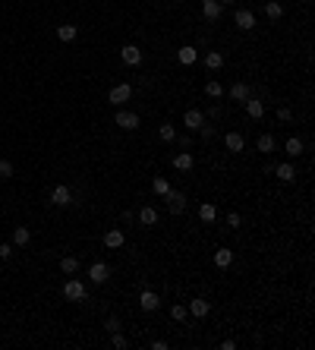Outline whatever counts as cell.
<instances>
[{
	"mask_svg": "<svg viewBox=\"0 0 315 350\" xmlns=\"http://www.w3.org/2000/svg\"><path fill=\"white\" fill-rule=\"evenodd\" d=\"M130 98H133V85L130 82H120V85H114V89L107 92V101H110V104H117V107L126 104Z\"/></svg>",
	"mask_w": 315,
	"mask_h": 350,
	"instance_id": "obj_1",
	"label": "cell"
},
{
	"mask_svg": "<svg viewBox=\"0 0 315 350\" xmlns=\"http://www.w3.org/2000/svg\"><path fill=\"white\" fill-rule=\"evenodd\" d=\"M63 297H66V300H85V284H82V281L79 278H73L70 275V281H66V284H63Z\"/></svg>",
	"mask_w": 315,
	"mask_h": 350,
	"instance_id": "obj_2",
	"label": "cell"
},
{
	"mask_svg": "<svg viewBox=\"0 0 315 350\" xmlns=\"http://www.w3.org/2000/svg\"><path fill=\"white\" fill-rule=\"evenodd\" d=\"M164 199H167L170 215H183V211H186V196H183V193L170 190V193H164Z\"/></svg>",
	"mask_w": 315,
	"mask_h": 350,
	"instance_id": "obj_3",
	"label": "cell"
},
{
	"mask_svg": "<svg viewBox=\"0 0 315 350\" xmlns=\"http://www.w3.org/2000/svg\"><path fill=\"white\" fill-rule=\"evenodd\" d=\"M114 123L120 126V130H139V114H133V110H117Z\"/></svg>",
	"mask_w": 315,
	"mask_h": 350,
	"instance_id": "obj_4",
	"label": "cell"
},
{
	"mask_svg": "<svg viewBox=\"0 0 315 350\" xmlns=\"http://www.w3.org/2000/svg\"><path fill=\"white\" fill-rule=\"evenodd\" d=\"M50 202H54V205L57 208H66V205H70V202H73V193H70V186H54V190H50Z\"/></svg>",
	"mask_w": 315,
	"mask_h": 350,
	"instance_id": "obj_5",
	"label": "cell"
},
{
	"mask_svg": "<svg viewBox=\"0 0 315 350\" xmlns=\"http://www.w3.org/2000/svg\"><path fill=\"white\" fill-rule=\"evenodd\" d=\"M120 60L126 66H139L142 63V50L135 48V45H126V48H120Z\"/></svg>",
	"mask_w": 315,
	"mask_h": 350,
	"instance_id": "obj_6",
	"label": "cell"
},
{
	"mask_svg": "<svg viewBox=\"0 0 315 350\" xmlns=\"http://www.w3.org/2000/svg\"><path fill=\"white\" fill-rule=\"evenodd\" d=\"M139 306H142V309H145V312H155L158 309V306H161V300H158V294H155V290H142V297H139Z\"/></svg>",
	"mask_w": 315,
	"mask_h": 350,
	"instance_id": "obj_7",
	"label": "cell"
},
{
	"mask_svg": "<svg viewBox=\"0 0 315 350\" xmlns=\"http://www.w3.org/2000/svg\"><path fill=\"white\" fill-rule=\"evenodd\" d=\"M107 275H110V268L104 265V262H91V268H89V278L95 281V284H104V281H107Z\"/></svg>",
	"mask_w": 315,
	"mask_h": 350,
	"instance_id": "obj_8",
	"label": "cell"
},
{
	"mask_svg": "<svg viewBox=\"0 0 315 350\" xmlns=\"http://www.w3.org/2000/svg\"><path fill=\"white\" fill-rule=\"evenodd\" d=\"M123 240H126V237H123L120 227H114V230H107V234H104V246H107V250H120Z\"/></svg>",
	"mask_w": 315,
	"mask_h": 350,
	"instance_id": "obj_9",
	"label": "cell"
},
{
	"mask_svg": "<svg viewBox=\"0 0 315 350\" xmlns=\"http://www.w3.org/2000/svg\"><path fill=\"white\" fill-rule=\"evenodd\" d=\"M243 104H246V114H249L252 120H262V117H265V104H262V101H255V98H246Z\"/></svg>",
	"mask_w": 315,
	"mask_h": 350,
	"instance_id": "obj_10",
	"label": "cell"
},
{
	"mask_svg": "<svg viewBox=\"0 0 315 350\" xmlns=\"http://www.w3.org/2000/svg\"><path fill=\"white\" fill-rule=\"evenodd\" d=\"M186 309H189V315H195V319H205V315L211 312V303L208 300H192Z\"/></svg>",
	"mask_w": 315,
	"mask_h": 350,
	"instance_id": "obj_11",
	"label": "cell"
},
{
	"mask_svg": "<svg viewBox=\"0 0 315 350\" xmlns=\"http://www.w3.org/2000/svg\"><path fill=\"white\" fill-rule=\"evenodd\" d=\"M233 22L240 25L243 32H249V29H255V16H252L249 10H236V16H233Z\"/></svg>",
	"mask_w": 315,
	"mask_h": 350,
	"instance_id": "obj_12",
	"label": "cell"
},
{
	"mask_svg": "<svg viewBox=\"0 0 315 350\" xmlns=\"http://www.w3.org/2000/svg\"><path fill=\"white\" fill-rule=\"evenodd\" d=\"M183 123H186V126H189V130L195 133L202 123H205V114H202V110H186V114H183Z\"/></svg>",
	"mask_w": 315,
	"mask_h": 350,
	"instance_id": "obj_13",
	"label": "cell"
},
{
	"mask_svg": "<svg viewBox=\"0 0 315 350\" xmlns=\"http://www.w3.org/2000/svg\"><path fill=\"white\" fill-rule=\"evenodd\" d=\"M224 145H227V151H243L246 139H243V133H227L224 136Z\"/></svg>",
	"mask_w": 315,
	"mask_h": 350,
	"instance_id": "obj_14",
	"label": "cell"
},
{
	"mask_svg": "<svg viewBox=\"0 0 315 350\" xmlns=\"http://www.w3.org/2000/svg\"><path fill=\"white\" fill-rule=\"evenodd\" d=\"M255 145H259V151H262V155H271V151L277 149V142H274V136H271V133H262Z\"/></svg>",
	"mask_w": 315,
	"mask_h": 350,
	"instance_id": "obj_15",
	"label": "cell"
},
{
	"mask_svg": "<svg viewBox=\"0 0 315 350\" xmlns=\"http://www.w3.org/2000/svg\"><path fill=\"white\" fill-rule=\"evenodd\" d=\"M274 174L280 177V180H284V183H293L296 180V170H293V164H290V161H284V164H277L274 167Z\"/></svg>",
	"mask_w": 315,
	"mask_h": 350,
	"instance_id": "obj_16",
	"label": "cell"
},
{
	"mask_svg": "<svg viewBox=\"0 0 315 350\" xmlns=\"http://www.w3.org/2000/svg\"><path fill=\"white\" fill-rule=\"evenodd\" d=\"M32 243V230L29 227H16L13 230V246H19V250H22V246H29Z\"/></svg>",
	"mask_w": 315,
	"mask_h": 350,
	"instance_id": "obj_17",
	"label": "cell"
},
{
	"mask_svg": "<svg viewBox=\"0 0 315 350\" xmlns=\"http://www.w3.org/2000/svg\"><path fill=\"white\" fill-rule=\"evenodd\" d=\"M230 262H233V252L221 246V250L215 252V265H218V268H230Z\"/></svg>",
	"mask_w": 315,
	"mask_h": 350,
	"instance_id": "obj_18",
	"label": "cell"
},
{
	"mask_svg": "<svg viewBox=\"0 0 315 350\" xmlns=\"http://www.w3.org/2000/svg\"><path fill=\"white\" fill-rule=\"evenodd\" d=\"M202 13H205V19H218V16H221V3H218V0H202Z\"/></svg>",
	"mask_w": 315,
	"mask_h": 350,
	"instance_id": "obj_19",
	"label": "cell"
},
{
	"mask_svg": "<svg viewBox=\"0 0 315 350\" xmlns=\"http://www.w3.org/2000/svg\"><path fill=\"white\" fill-rule=\"evenodd\" d=\"M205 66H208V70H221V66H224V54H221V50H208V54H205Z\"/></svg>",
	"mask_w": 315,
	"mask_h": 350,
	"instance_id": "obj_20",
	"label": "cell"
},
{
	"mask_svg": "<svg viewBox=\"0 0 315 350\" xmlns=\"http://www.w3.org/2000/svg\"><path fill=\"white\" fill-rule=\"evenodd\" d=\"M230 98H233V101H240V104H243L246 98H249V89H246V82H233V85H230Z\"/></svg>",
	"mask_w": 315,
	"mask_h": 350,
	"instance_id": "obj_21",
	"label": "cell"
},
{
	"mask_svg": "<svg viewBox=\"0 0 315 350\" xmlns=\"http://www.w3.org/2000/svg\"><path fill=\"white\" fill-rule=\"evenodd\" d=\"M60 268H63V275H76V271H79V259H76V255H63Z\"/></svg>",
	"mask_w": 315,
	"mask_h": 350,
	"instance_id": "obj_22",
	"label": "cell"
},
{
	"mask_svg": "<svg viewBox=\"0 0 315 350\" xmlns=\"http://www.w3.org/2000/svg\"><path fill=\"white\" fill-rule=\"evenodd\" d=\"M139 221H142V224H145V227H151V224H158V211L151 208V205H145V208L139 211Z\"/></svg>",
	"mask_w": 315,
	"mask_h": 350,
	"instance_id": "obj_23",
	"label": "cell"
},
{
	"mask_svg": "<svg viewBox=\"0 0 315 350\" xmlns=\"http://www.w3.org/2000/svg\"><path fill=\"white\" fill-rule=\"evenodd\" d=\"M199 218L205 221V224H211V221L218 218V208L211 205V202H205V205H199Z\"/></svg>",
	"mask_w": 315,
	"mask_h": 350,
	"instance_id": "obj_24",
	"label": "cell"
},
{
	"mask_svg": "<svg viewBox=\"0 0 315 350\" xmlns=\"http://www.w3.org/2000/svg\"><path fill=\"white\" fill-rule=\"evenodd\" d=\"M76 35H79L76 25H57V38H60V41H73Z\"/></svg>",
	"mask_w": 315,
	"mask_h": 350,
	"instance_id": "obj_25",
	"label": "cell"
},
{
	"mask_svg": "<svg viewBox=\"0 0 315 350\" xmlns=\"http://www.w3.org/2000/svg\"><path fill=\"white\" fill-rule=\"evenodd\" d=\"M284 149H287V155H290V158H300V155H303V142L296 139V136H290V139H287Z\"/></svg>",
	"mask_w": 315,
	"mask_h": 350,
	"instance_id": "obj_26",
	"label": "cell"
},
{
	"mask_svg": "<svg viewBox=\"0 0 315 350\" xmlns=\"http://www.w3.org/2000/svg\"><path fill=\"white\" fill-rule=\"evenodd\" d=\"M265 16H268V19H280V16H284V6H280L277 0H268V3H265Z\"/></svg>",
	"mask_w": 315,
	"mask_h": 350,
	"instance_id": "obj_27",
	"label": "cell"
},
{
	"mask_svg": "<svg viewBox=\"0 0 315 350\" xmlns=\"http://www.w3.org/2000/svg\"><path fill=\"white\" fill-rule=\"evenodd\" d=\"M174 167H177V170H192V155H189V151L177 155V158H174Z\"/></svg>",
	"mask_w": 315,
	"mask_h": 350,
	"instance_id": "obj_28",
	"label": "cell"
},
{
	"mask_svg": "<svg viewBox=\"0 0 315 350\" xmlns=\"http://www.w3.org/2000/svg\"><path fill=\"white\" fill-rule=\"evenodd\" d=\"M177 57H180V63H186V66H189V63H195V48H192V45H183Z\"/></svg>",
	"mask_w": 315,
	"mask_h": 350,
	"instance_id": "obj_29",
	"label": "cell"
},
{
	"mask_svg": "<svg viewBox=\"0 0 315 350\" xmlns=\"http://www.w3.org/2000/svg\"><path fill=\"white\" fill-rule=\"evenodd\" d=\"M205 95H208V98H221V95H224V85H221L218 79H211V82L205 85Z\"/></svg>",
	"mask_w": 315,
	"mask_h": 350,
	"instance_id": "obj_30",
	"label": "cell"
},
{
	"mask_svg": "<svg viewBox=\"0 0 315 350\" xmlns=\"http://www.w3.org/2000/svg\"><path fill=\"white\" fill-rule=\"evenodd\" d=\"M158 136H161L164 142H174V139H177V130H174L170 123H161V126H158Z\"/></svg>",
	"mask_w": 315,
	"mask_h": 350,
	"instance_id": "obj_31",
	"label": "cell"
},
{
	"mask_svg": "<svg viewBox=\"0 0 315 350\" xmlns=\"http://www.w3.org/2000/svg\"><path fill=\"white\" fill-rule=\"evenodd\" d=\"M16 174V167H13V161H0V180H10V177Z\"/></svg>",
	"mask_w": 315,
	"mask_h": 350,
	"instance_id": "obj_32",
	"label": "cell"
},
{
	"mask_svg": "<svg viewBox=\"0 0 315 350\" xmlns=\"http://www.w3.org/2000/svg\"><path fill=\"white\" fill-rule=\"evenodd\" d=\"M151 190H155L158 196H164V193H170V183L164 180V177H155V183H151Z\"/></svg>",
	"mask_w": 315,
	"mask_h": 350,
	"instance_id": "obj_33",
	"label": "cell"
},
{
	"mask_svg": "<svg viewBox=\"0 0 315 350\" xmlns=\"http://www.w3.org/2000/svg\"><path fill=\"white\" fill-rule=\"evenodd\" d=\"M170 315H174L177 322H183L186 315H189V309H186V306H170Z\"/></svg>",
	"mask_w": 315,
	"mask_h": 350,
	"instance_id": "obj_34",
	"label": "cell"
},
{
	"mask_svg": "<svg viewBox=\"0 0 315 350\" xmlns=\"http://www.w3.org/2000/svg\"><path fill=\"white\" fill-rule=\"evenodd\" d=\"M114 347H117V350H123V347H130V341H126L120 331H114Z\"/></svg>",
	"mask_w": 315,
	"mask_h": 350,
	"instance_id": "obj_35",
	"label": "cell"
},
{
	"mask_svg": "<svg viewBox=\"0 0 315 350\" xmlns=\"http://www.w3.org/2000/svg\"><path fill=\"white\" fill-rule=\"evenodd\" d=\"M243 224V218L236 215V211H230V215H227V227H240Z\"/></svg>",
	"mask_w": 315,
	"mask_h": 350,
	"instance_id": "obj_36",
	"label": "cell"
},
{
	"mask_svg": "<svg viewBox=\"0 0 315 350\" xmlns=\"http://www.w3.org/2000/svg\"><path fill=\"white\" fill-rule=\"evenodd\" d=\"M13 255V243H0V259H10Z\"/></svg>",
	"mask_w": 315,
	"mask_h": 350,
	"instance_id": "obj_37",
	"label": "cell"
},
{
	"mask_svg": "<svg viewBox=\"0 0 315 350\" xmlns=\"http://www.w3.org/2000/svg\"><path fill=\"white\" fill-rule=\"evenodd\" d=\"M104 328L110 331V335H114V331H120V322H117V319H114V315H110V319L104 322Z\"/></svg>",
	"mask_w": 315,
	"mask_h": 350,
	"instance_id": "obj_38",
	"label": "cell"
},
{
	"mask_svg": "<svg viewBox=\"0 0 315 350\" xmlns=\"http://www.w3.org/2000/svg\"><path fill=\"white\" fill-rule=\"evenodd\" d=\"M290 117H293V114H290V107H280V110H277V120H284V123H287Z\"/></svg>",
	"mask_w": 315,
	"mask_h": 350,
	"instance_id": "obj_39",
	"label": "cell"
},
{
	"mask_svg": "<svg viewBox=\"0 0 315 350\" xmlns=\"http://www.w3.org/2000/svg\"><path fill=\"white\" fill-rule=\"evenodd\" d=\"M199 133H202V136H205V139H215V130H211V126H205V123H202V126H199Z\"/></svg>",
	"mask_w": 315,
	"mask_h": 350,
	"instance_id": "obj_40",
	"label": "cell"
},
{
	"mask_svg": "<svg viewBox=\"0 0 315 350\" xmlns=\"http://www.w3.org/2000/svg\"><path fill=\"white\" fill-rule=\"evenodd\" d=\"M218 3H221V6H224V3H233V0H218Z\"/></svg>",
	"mask_w": 315,
	"mask_h": 350,
	"instance_id": "obj_41",
	"label": "cell"
}]
</instances>
